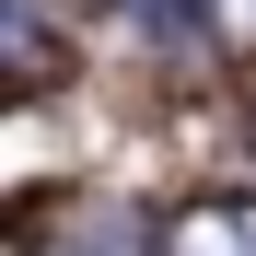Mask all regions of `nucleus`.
<instances>
[{
	"label": "nucleus",
	"mask_w": 256,
	"mask_h": 256,
	"mask_svg": "<svg viewBox=\"0 0 256 256\" xmlns=\"http://www.w3.org/2000/svg\"><path fill=\"white\" fill-rule=\"evenodd\" d=\"M163 256H256V198H210V210H186V222L163 233Z\"/></svg>",
	"instance_id": "obj_1"
}]
</instances>
